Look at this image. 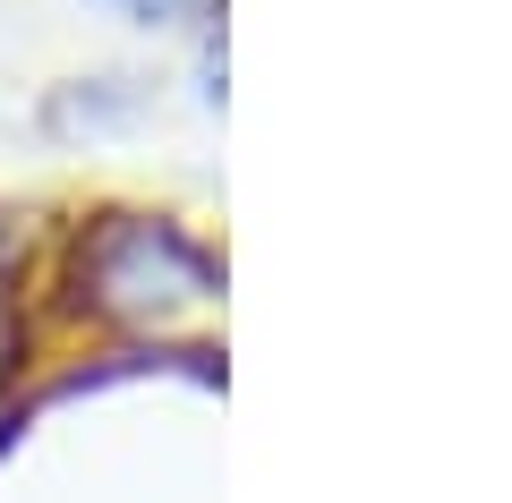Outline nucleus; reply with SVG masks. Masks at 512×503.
I'll return each instance as SVG.
<instances>
[{
  "label": "nucleus",
  "instance_id": "nucleus-1",
  "mask_svg": "<svg viewBox=\"0 0 512 503\" xmlns=\"http://www.w3.org/2000/svg\"><path fill=\"white\" fill-rule=\"evenodd\" d=\"M111 9H128L137 26H180V18H197L205 0H111Z\"/></svg>",
  "mask_w": 512,
  "mask_h": 503
}]
</instances>
